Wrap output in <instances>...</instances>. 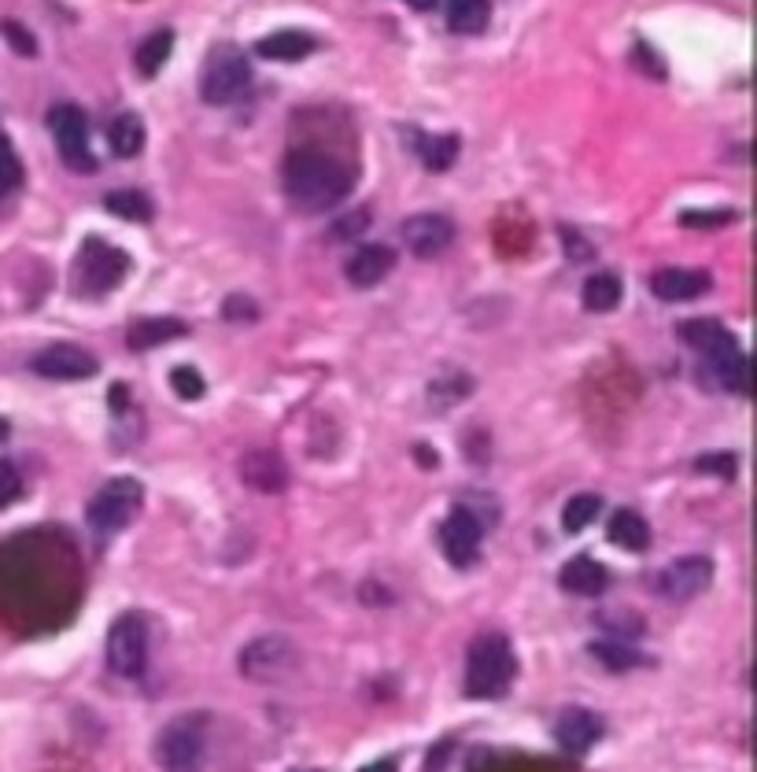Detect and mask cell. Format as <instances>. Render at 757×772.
<instances>
[{
    "instance_id": "obj_1",
    "label": "cell",
    "mask_w": 757,
    "mask_h": 772,
    "mask_svg": "<svg viewBox=\"0 0 757 772\" xmlns=\"http://www.w3.org/2000/svg\"><path fill=\"white\" fill-rule=\"evenodd\" d=\"M284 193L303 212H329V207L344 204L351 193L348 171L333 156L318 148H292L284 156Z\"/></svg>"
},
{
    "instance_id": "obj_2",
    "label": "cell",
    "mask_w": 757,
    "mask_h": 772,
    "mask_svg": "<svg viewBox=\"0 0 757 772\" xmlns=\"http://www.w3.org/2000/svg\"><path fill=\"white\" fill-rule=\"evenodd\" d=\"M680 340L695 348L698 356H706L724 389L739 395L750 392V362H746V351L732 337L728 326H720L717 318H691V322H680Z\"/></svg>"
},
{
    "instance_id": "obj_3",
    "label": "cell",
    "mask_w": 757,
    "mask_h": 772,
    "mask_svg": "<svg viewBox=\"0 0 757 772\" xmlns=\"http://www.w3.org/2000/svg\"><path fill=\"white\" fill-rule=\"evenodd\" d=\"M518 661H514V647L507 636L488 632L474 639L466 658V694L469 699H499L507 694Z\"/></svg>"
},
{
    "instance_id": "obj_4",
    "label": "cell",
    "mask_w": 757,
    "mask_h": 772,
    "mask_svg": "<svg viewBox=\"0 0 757 772\" xmlns=\"http://www.w3.org/2000/svg\"><path fill=\"white\" fill-rule=\"evenodd\" d=\"M129 274V256L123 248L107 245L101 237H85V245L74 256V292L79 296H104L123 285Z\"/></svg>"
},
{
    "instance_id": "obj_5",
    "label": "cell",
    "mask_w": 757,
    "mask_h": 772,
    "mask_svg": "<svg viewBox=\"0 0 757 772\" xmlns=\"http://www.w3.org/2000/svg\"><path fill=\"white\" fill-rule=\"evenodd\" d=\"M156 758L163 772H204L207 761V713H185L159 732Z\"/></svg>"
},
{
    "instance_id": "obj_6",
    "label": "cell",
    "mask_w": 757,
    "mask_h": 772,
    "mask_svg": "<svg viewBox=\"0 0 757 772\" xmlns=\"http://www.w3.org/2000/svg\"><path fill=\"white\" fill-rule=\"evenodd\" d=\"M141 500H145V488H141V481H134V477H115V481L101 484L96 495L90 500V511H85L90 528L101 536L118 533V528H126L129 517L137 514Z\"/></svg>"
},
{
    "instance_id": "obj_7",
    "label": "cell",
    "mask_w": 757,
    "mask_h": 772,
    "mask_svg": "<svg viewBox=\"0 0 757 772\" xmlns=\"http://www.w3.org/2000/svg\"><path fill=\"white\" fill-rule=\"evenodd\" d=\"M107 666L118 677L137 680L148 666V621L141 614H123L107 632Z\"/></svg>"
},
{
    "instance_id": "obj_8",
    "label": "cell",
    "mask_w": 757,
    "mask_h": 772,
    "mask_svg": "<svg viewBox=\"0 0 757 772\" xmlns=\"http://www.w3.org/2000/svg\"><path fill=\"white\" fill-rule=\"evenodd\" d=\"M300 666V650H295L292 639L284 636H262V639H251L240 655V672L248 680H259V683H273V680H284L289 672Z\"/></svg>"
},
{
    "instance_id": "obj_9",
    "label": "cell",
    "mask_w": 757,
    "mask_h": 772,
    "mask_svg": "<svg viewBox=\"0 0 757 772\" xmlns=\"http://www.w3.org/2000/svg\"><path fill=\"white\" fill-rule=\"evenodd\" d=\"M248 82H251V68H248V60L240 56L237 49L215 52L211 63H207V71H204L200 96L207 104L226 107V104H234L248 93Z\"/></svg>"
},
{
    "instance_id": "obj_10",
    "label": "cell",
    "mask_w": 757,
    "mask_h": 772,
    "mask_svg": "<svg viewBox=\"0 0 757 772\" xmlns=\"http://www.w3.org/2000/svg\"><path fill=\"white\" fill-rule=\"evenodd\" d=\"M49 130L56 137V148L71 171H93L90 152V119L79 104H56L49 112Z\"/></svg>"
},
{
    "instance_id": "obj_11",
    "label": "cell",
    "mask_w": 757,
    "mask_h": 772,
    "mask_svg": "<svg viewBox=\"0 0 757 772\" xmlns=\"http://www.w3.org/2000/svg\"><path fill=\"white\" fill-rule=\"evenodd\" d=\"M713 580V562L706 555H684L676 558L673 566L657 573V591L673 603H687L709 588Z\"/></svg>"
},
{
    "instance_id": "obj_12",
    "label": "cell",
    "mask_w": 757,
    "mask_h": 772,
    "mask_svg": "<svg viewBox=\"0 0 757 772\" xmlns=\"http://www.w3.org/2000/svg\"><path fill=\"white\" fill-rule=\"evenodd\" d=\"M400 237L418 259H433L440 251L452 248L455 240V223L440 212H425V215H411L407 223L400 226Z\"/></svg>"
},
{
    "instance_id": "obj_13",
    "label": "cell",
    "mask_w": 757,
    "mask_h": 772,
    "mask_svg": "<svg viewBox=\"0 0 757 772\" xmlns=\"http://www.w3.org/2000/svg\"><path fill=\"white\" fill-rule=\"evenodd\" d=\"M480 539H485V525L477 522V514L469 506H455L452 517L440 525V544L444 555L455 566H474L480 555Z\"/></svg>"
},
{
    "instance_id": "obj_14",
    "label": "cell",
    "mask_w": 757,
    "mask_h": 772,
    "mask_svg": "<svg viewBox=\"0 0 757 772\" xmlns=\"http://www.w3.org/2000/svg\"><path fill=\"white\" fill-rule=\"evenodd\" d=\"M96 370H101L96 359L79 344H52L41 351V356H34V373L52 378V381H85V378H93Z\"/></svg>"
},
{
    "instance_id": "obj_15",
    "label": "cell",
    "mask_w": 757,
    "mask_h": 772,
    "mask_svg": "<svg viewBox=\"0 0 757 772\" xmlns=\"http://www.w3.org/2000/svg\"><path fill=\"white\" fill-rule=\"evenodd\" d=\"M709 285H713V278L706 270H691V267H665L651 278L654 296H657V300H665V303L698 300V296L709 292Z\"/></svg>"
},
{
    "instance_id": "obj_16",
    "label": "cell",
    "mask_w": 757,
    "mask_h": 772,
    "mask_svg": "<svg viewBox=\"0 0 757 772\" xmlns=\"http://www.w3.org/2000/svg\"><path fill=\"white\" fill-rule=\"evenodd\" d=\"M240 473H245V484L256 492H281L284 484H289V466H284V459L278 455V451H267V447H256L248 451L245 459H240Z\"/></svg>"
},
{
    "instance_id": "obj_17",
    "label": "cell",
    "mask_w": 757,
    "mask_h": 772,
    "mask_svg": "<svg viewBox=\"0 0 757 772\" xmlns=\"http://www.w3.org/2000/svg\"><path fill=\"white\" fill-rule=\"evenodd\" d=\"M554 735L569 754H588V750L602 739V717L591 713V710H566L562 717H558Z\"/></svg>"
},
{
    "instance_id": "obj_18",
    "label": "cell",
    "mask_w": 757,
    "mask_h": 772,
    "mask_svg": "<svg viewBox=\"0 0 757 772\" xmlns=\"http://www.w3.org/2000/svg\"><path fill=\"white\" fill-rule=\"evenodd\" d=\"M392 267H396V251H392L388 245H366L351 256L348 281L355 285V289H373V285H381L388 278Z\"/></svg>"
},
{
    "instance_id": "obj_19",
    "label": "cell",
    "mask_w": 757,
    "mask_h": 772,
    "mask_svg": "<svg viewBox=\"0 0 757 772\" xmlns=\"http://www.w3.org/2000/svg\"><path fill=\"white\" fill-rule=\"evenodd\" d=\"M558 584H562V591L569 595H584V599H595V595L606 591V569L599 566L595 558L591 555H577V558H569L562 573H558Z\"/></svg>"
},
{
    "instance_id": "obj_20",
    "label": "cell",
    "mask_w": 757,
    "mask_h": 772,
    "mask_svg": "<svg viewBox=\"0 0 757 772\" xmlns=\"http://www.w3.org/2000/svg\"><path fill=\"white\" fill-rule=\"evenodd\" d=\"M311 52H314V38L303 34V30H278V34L262 38L256 45V56L270 63H295L311 56Z\"/></svg>"
},
{
    "instance_id": "obj_21",
    "label": "cell",
    "mask_w": 757,
    "mask_h": 772,
    "mask_svg": "<svg viewBox=\"0 0 757 772\" xmlns=\"http://www.w3.org/2000/svg\"><path fill=\"white\" fill-rule=\"evenodd\" d=\"M178 337H185V322H178V318H141V322L129 326L126 344L134 351H152Z\"/></svg>"
},
{
    "instance_id": "obj_22",
    "label": "cell",
    "mask_w": 757,
    "mask_h": 772,
    "mask_svg": "<svg viewBox=\"0 0 757 772\" xmlns=\"http://www.w3.org/2000/svg\"><path fill=\"white\" fill-rule=\"evenodd\" d=\"M610 544H618L624 550H646L651 547V525L643 522L635 511H613L610 525H606Z\"/></svg>"
},
{
    "instance_id": "obj_23",
    "label": "cell",
    "mask_w": 757,
    "mask_h": 772,
    "mask_svg": "<svg viewBox=\"0 0 757 772\" xmlns=\"http://www.w3.org/2000/svg\"><path fill=\"white\" fill-rule=\"evenodd\" d=\"M107 141H112V148H115V156L118 159H134L145 152V123H141V115H115L112 119V126H107Z\"/></svg>"
},
{
    "instance_id": "obj_24",
    "label": "cell",
    "mask_w": 757,
    "mask_h": 772,
    "mask_svg": "<svg viewBox=\"0 0 757 772\" xmlns=\"http://www.w3.org/2000/svg\"><path fill=\"white\" fill-rule=\"evenodd\" d=\"M491 19V0H447V27L455 34H480Z\"/></svg>"
},
{
    "instance_id": "obj_25",
    "label": "cell",
    "mask_w": 757,
    "mask_h": 772,
    "mask_svg": "<svg viewBox=\"0 0 757 772\" xmlns=\"http://www.w3.org/2000/svg\"><path fill=\"white\" fill-rule=\"evenodd\" d=\"M170 52H174V30H156V34H148L145 41H141L134 63L145 79H156V74L167 68Z\"/></svg>"
},
{
    "instance_id": "obj_26",
    "label": "cell",
    "mask_w": 757,
    "mask_h": 772,
    "mask_svg": "<svg viewBox=\"0 0 757 772\" xmlns=\"http://www.w3.org/2000/svg\"><path fill=\"white\" fill-rule=\"evenodd\" d=\"M621 303V278L618 274H591L584 281V307L595 315H606Z\"/></svg>"
},
{
    "instance_id": "obj_27",
    "label": "cell",
    "mask_w": 757,
    "mask_h": 772,
    "mask_svg": "<svg viewBox=\"0 0 757 772\" xmlns=\"http://www.w3.org/2000/svg\"><path fill=\"white\" fill-rule=\"evenodd\" d=\"M104 207L112 215L118 218H126V223H148L152 215V200L145 193H137V189H118V193H107L104 196Z\"/></svg>"
},
{
    "instance_id": "obj_28",
    "label": "cell",
    "mask_w": 757,
    "mask_h": 772,
    "mask_svg": "<svg viewBox=\"0 0 757 772\" xmlns=\"http://www.w3.org/2000/svg\"><path fill=\"white\" fill-rule=\"evenodd\" d=\"M599 511H602L599 495H591V492L573 495V500L566 503V511H562V528H566V533H580V528H588L591 522H595Z\"/></svg>"
},
{
    "instance_id": "obj_29",
    "label": "cell",
    "mask_w": 757,
    "mask_h": 772,
    "mask_svg": "<svg viewBox=\"0 0 757 772\" xmlns=\"http://www.w3.org/2000/svg\"><path fill=\"white\" fill-rule=\"evenodd\" d=\"M418 152H422V163L429 171H447L458 159V137H452V134L425 137Z\"/></svg>"
},
{
    "instance_id": "obj_30",
    "label": "cell",
    "mask_w": 757,
    "mask_h": 772,
    "mask_svg": "<svg viewBox=\"0 0 757 772\" xmlns=\"http://www.w3.org/2000/svg\"><path fill=\"white\" fill-rule=\"evenodd\" d=\"M19 182H23V167H19V156H15L12 141L0 134V196L12 193Z\"/></svg>"
},
{
    "instance_id": "obj_31",
    "label": "cell",
    "mask_w": 757,
    "mask_h": 772,
    "mask_svg": "<svg viewBox=\"0 0 757 772\" xmlns=\"http://www.w3.org/2000/svg\"><path fill=\"white\" fill-rule=\"evenodd\" d=\"M591 655H595L606 669H632L640 661V650L632 647H621V644H591Z\"/></svg>"
},
{
    "instance_id": "obj_32",
    "label": "cell",
    "mask_w": 757,
    "mask_h": 772,
    "mask_svg": "<svg viewBox=\"0 0 757 772\" xmlns=\"http://www.w3.org/2000/svg\"><path fill=\"white\" fill-rule=\"evenodd\" d=\"M370 223H373L370 207H351V212L340 218V223H333V229H329V234H333L336 240H355V237L366 234Z\"/></svg>"
},
{
    "instance_id": "obj_33",
    "label": "cell",
    "mask_w": 757,
    "mask_h": 772,
    "mask_svg": "<svg viewBox=\"0 0 757 772\" xmlns=\"http://www.w3.org/2000/svg\"><path fill=\"white\" fill-rule=\"evenodd\" d=\"M170 384H174V392H178L182 400H200V395L207 392L204 378L193 367H178V370H174L170 373Z\"/></svg>"
},
{
    "instance_id": "obj_34",
    "label": "cell",
    "mask_w": 757,
    "mask_h": 772,
    "mask_svg": "<svg viewBox=\"0 0 757 772\" xmlns=\"http://www.w3.org/2000/svg\"><path fill=\"white\" fill-rule=\"evenodd\" d=\"M19 492H23V477H19L15 462L0 459V511H4V506H12L19 500Z\"/></svg>"
},
{
    "instance_id": "obj_35",
    "label": "cell",
    "mask_w": 757,
    "mask_h": 772,
    "mask_svg": "<svg viewBox=\"0 0 757 772\" xmlns=\"http://www.w3.org/2000/svg\"><path fill=\"white\" fill-rule=\"evenodd\" d=\"M735 223V212H728V207H720V212H684L680 215V226L687 229H709V226H728Z\"/></svg>"
},
{
    "instance_id": "obj_36",
    "label": "cell",
    "mask_w": 757,
    "mask_h": 772,
    "mask_svg": "<svg viewBox=\"0 0 757 772\" xmlns=\"http://www.w3.org/2000/svg\"><path fill=\"white\" fill-rule=\"evenodd\" d=\"M0 34H4V41L15 52H23V56H34V52H38V41L30 38V30L23 23H12V19H8V23H0Z\"/></svg>"
},
{
    "instance_id": "obj_37",
    "label": "cell",
    "mask_w": 757,
    "mask_h": 772,
    "mask_svg": "<svg viewBox=\"0 0 757 772\" xmlns=\"http://www.w3.org/2000/svg\"><path fill=\"white\" fill-rule=\"evenodd\" d=\"M222 315L229 318V322H251V318H259V307L248 300V296H229V300L222 303Z\"/></svg>"
},
{
    "instance_id": "obj_38",
    "label": "cell",
    "mask_w": 757,
    "mask_h": 772,
    "mask_svg": "<svg viewBox=\"0 0 757 772\" xmlns=\"http://www.w3.org/2000/svg\"><path fill=\"white\" fill-rule=\"evenodd\" d=\"M698 473H713V477H732L735 473V455H702L695 459Z\"/></svg>"
},
{
    "instance_id": "obj_39",
    "label": "cell",
    "mask_w": 757,
    "mask_h": 772,
    "mask_svg": "<svg viewBox=\"0 0 757 772\" xmlns=\"http://www.w3.org/2000/svg\"><path fill=\"white\" fill-rule=\"evenodd\" d=\"M562 245H566V256L569 259H591V245L580 234H573V229H562Z\"/></svg>"
},
{
    "instance_id": "obj_40",
    "label": "cell",
    "mask_w": 757,
    "mask_h": 772,
    "mask_svg": "<svg viewBox=\"0 0 757 772\" xmlns=\"http://www.w3.org/2000/svg\"><path fill=\"white\" fill-rule=\"evenodd\" d=\"M447 754H452V739H444L440 747L429 750V758H425V772H444V761Z\"/></svg>"
},
{
    "instance_id": "obj_41",
    "label": "cell",
    "mask_w": 757,
    "mask_h": 772,
    "mask_svg": "<svg viewBox=\"0 0 757 772\" xmlns=\"http://www.w3.org/2000/svg\"><path fill=\"white\" fill-rule=\"evenodd\" d=\"M359 772H400V769H396V761H392V758H385V761H373V765L359 769Z\"/></svg>"
},
{
    "instance_id": "obj_42",
    "label": "cell",
    "mask_w": 757,
    "mask_h": 772,
    "mask_svg": "<svg viewBox=\"0 0 757 772\" xmlns=\"http://www.w3.org/2000/svg\"><path fill=\"white\" fill-rule=\"evenodd\" d=\"M407 4L414 8V12H429V8H436L440 0H407Z\"/></svg>"
},
{
    "instance_id": "obj_43",
    "label": "cell",
    "mask_w": 757,
    "mask_h": 772,
    "mask_svg": "<svg viewBox=\"0 0 757 772\" xmlns=\"http://www.w3.org/2000/svg\"><path fill=\"white\" fill-rule=\"evenodd\" d=\"M8 433H12V429H8V422H4V418H0V444H4V440H8Z\"/></svg>"
},
{
    "instance_id": "obj_44",
    "label": "cell",
    "mask_w": 757,
    "mask_h": 772,
    "mask_svg": "<svg viewBox=\"0 0 757 772\" xmlns=\"http://www.w3.org/2000/svg\"><path fill=\"white\" fill-rule=\"evenodd\" d=\"M292 772H314V769H292Z\"/></svg>"
}]
</instances>
